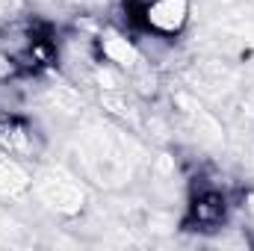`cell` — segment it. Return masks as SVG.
I'll list each match as a JSON object with an SVG mask.
<instances>
[{
    "mask_svg": "<svg viewBox=\"0 0 254 251\" xmlns=\"http://www.w3.org/2000/svg\"><path fill=\"white\" fill-rule=\"evenodd\" d=\"M190 0H148L142 9L145 27L160 36H178L190 24Z\"/></svg>",
    "mask_w": 254,
    "mask_h": 251,
    "instance_id": "1",
    "label": "cell"
},
{
    "mask_svg": "<svg viewBox=\"0 0 254 251\" xmlns=\"http://www.w3.org/2000/svg\"><path fill=\"white\" fill-rule=\"evenodd\" d=\"M101 54H104L107 63L119 65V68H127V71H133L139 65L136 45L130 39H125V36H119V33H104L101 36Z\"/></svg>",
    "mask_w": 254,
    "mask_h": 251,
    "instance_id": "2",
    "label": "cell"
},
{
    "mask_svg": "<svg viewBox=\"0 0 254 251\" xmlns=\"http://www.w3.org/2000/svg\"><path fill=\"white\" fill-rule=\"evenodd\" d=\"M192 222L204 225V228H213V225H222L225 216H228V201L219 195V192H204L192 201L190 207Z\"/></svg>",
    "mask_w": 254,
    "mask_h": 251,
    "instance_id": "3",
    "label": "cell"
},
{
    "mask_svg": "<svg viewBox=\"0 0 254 251\" xmlns=\"http://www.w3.org/2000/svg\"><path fill=\"white\" fill-rule=\"evenodd\" d=\"M30 189V175L18 166V160L0 151V195H24Z\"/></svg>",
    "mask_w": 254,
    "mask_h": 251,
    "instance_id": "4",
    "label": "cell"
}]
</instances>
